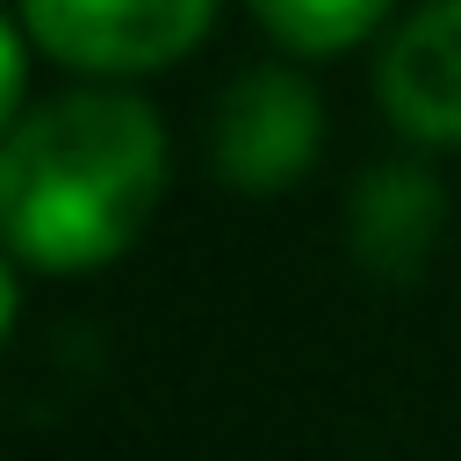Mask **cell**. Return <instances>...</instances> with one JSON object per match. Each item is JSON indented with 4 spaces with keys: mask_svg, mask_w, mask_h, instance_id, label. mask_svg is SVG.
I'll use <instances>...</instances> for the list:
<instances>
[{
    "mask_svg": "<svg viewBox=\"0 0 461 461\" xmlns=\"http://www.w3.org/2000/svg\"><path fill=\"white\" fill-rule=\"evenodd\" d=\"M439 209H447V194L425 166H375L353 187V252H360V267L382 274V281H411L425 267Z\"/></svg>",
    "mask_w": 461,
    "mask_h": 461,
    "instance_id": "cell-5",
    "label": "cell"
},
{
    "mask_svg": "<svg viewBox=\"0 0 461 461\" xmlns=\"http://www.w3.org/2000/svg\"><path fill=\"white\" fill-rule=\"evenodd\" d=\"M382 101L425 144H461V0L411 14L382 50Z\"/></svg>",
    "mask_w": 461,
    "mask_h": 461,
    "instance_id": "cell-4",
    "label": "cell"
},
{
    "mask_svg": "<svg viewBox=\"0 0 461 461\" xmlns=\"http://www.w3.org/2000/svg\"><path fill=\"white\" fill-rule=\"evenodd\" d=\"M50 58L86 72H144L209 36V0H29L14 14Z\"/></svg>",
    "mask_w": 461,
    "mask_h": 461,
    "instance_id": "cell-2",
    "label": "cell"
},
{
    "mask_svg": "<svg viewBox=\"0 0 461 461\" xmlns=\"http://www.w3.org/2000/svg\"><path fill=\"white\" fill-rule=\"evenodd\" d=\"M382 22H389L382 0H259V29L281 36V43L303 50V58H324V50H339V43H360V36H375Z\"/></svg>",
    "mask_w": 461,
    "mask_h": 461,
    "instance_id": "cell-6",
    "label": "cell"
},
{
    "mask_svg": "<svg viewBox=\"0 0 461 461\" xmlns=\"http://www.w3.org/2000/svg\"><path fill=\"white\" fill-rule=\"evenodd\" d=\"M22 36H29V29L7 14V22H0V108H7V115L22 108ZM14 122H22V115H14Z\"/></svg>",
    "mask_w": 461,
    "mask_h": 461,
    "instance_id": "cell-7",
    "label": "cell"
},
{
    "mask_svg": "<svg viewBox=\"0 0 461 461\" xmlns=\"http://www.w3.org/2000/svg\"><path fill=\"white\" fill-rule=\"evenodd\" d=\"M166 187V137L137 94H58L0 144V230L36 267L115 259Z\"/></svg>",
    "mask_w": 461,
    "mask_h": 461,
    "instance_id": "cell-1",
    "label": "cell"
},
{
    "mask_svg": "<svg viewBox=\"0 0 461 461\" xmlns=\"http://www.w3.org/2000/svg\"><path fill=\"white\" fill-rule=\"evenodd\" d=\"M317 144H324L317 94L288 65H252L216 101V166H223V180H238L252 194H274V187L303 180Z\"/></svg>",
    "mask_w": 461,
    "mask_h": 461,
    "instance_id": "cell-3",
    "label": "cell"
}]
</instances>
